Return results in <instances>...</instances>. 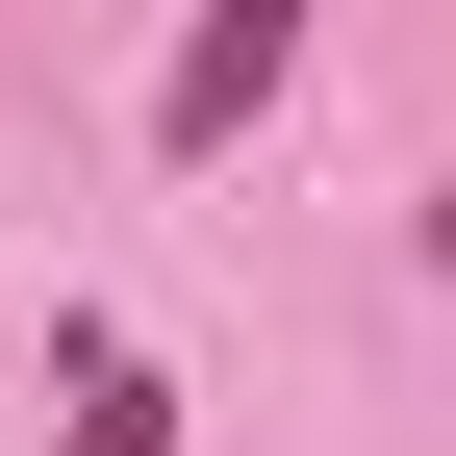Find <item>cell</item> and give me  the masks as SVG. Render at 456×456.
I'll list each match as a JSON object with an SVG mask.
<instances>
[{
  "label": "cell",
  "mask_w": 456,
  "mask_h": 456,
  "mask_svg": "<svg viewBox=\"0 0 456 456\" xmlns=\"http://www.w3.org/2000/svg\"><path fill=\"white\" fill-rule=\"evenodd\" d=\"M279 51H305L279 0H254V26H203V51H178V152H203V127H254V102H279Z\"/></svg>",
  "instance_id": "obj_1"
},
{
  "label": "cell",
  "mask_w": 456,
  "mask_h": 456,
  "mask_svg": "<svg viewBox=\"0 0 456 456\" xmlns=\"http://www.w3.org/2000/svg\"><path fill=\"white\" fill-rule=\"evenodd\" d=\"M152 431H178V406H152V355H102V330H77V456H152Z\"/></svg>",
  "instance_id": "obj_2"
}]
</instances>
